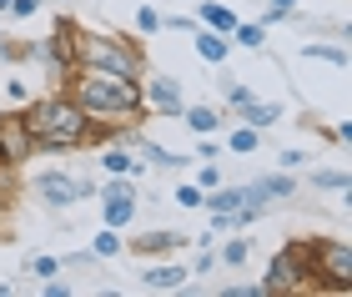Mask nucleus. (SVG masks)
Here are the masks:
<instances>
[{
  "label": "nucleus",
  "mask_w": 352,
  "mask_h": 297,
  "mask_svg": "<svg viewBox=\"0 0 352 297\" xmlns=\"http://www.w3.org/2000/svg\"><path fill=\"white\" fill-rule=\"evenodd\" d=\"M277 121H282L277 101H247L242 106V126H252V131H267V126H277Z\"/></svg>",
  "instance_id": "obj_13"
},
{
  "label": "nucleus",
  "mask_w": 352,
  "mask_h": 297,
  "mask_svg": "<svg viewBox=\"0 0 352 297\" xmlns=\"http://www.w3.org/2000/svg\"><path fill=\"white\" fill-rule=\"evenodd\" d=\"M25 116V126L30 136H36V146L41 151H71V146H91V116L76 106L71 91H60V96H45L36 101Z\"/></svg>",
  "instance_id": "obj_2"
},
{
  "label": "nucleus",
  "mask_w": 352,
  "mask_h": 297,
  "mask_svg": "<svg viewBox=\"0 0 352 297\" xmlns=\"http://www.w3.org/2000/svg\"><path fill=\"white\" fill-rule=\"evenodd\" d=\"M217 267V257H212V247H201V257H197V277H206V272H212Z\"/></svg>",
  "instance_id": "obj_37"
},
{
  "label": "nucleus",
  "mask_w": 352,
  "mask_h": 297,
  "mask_svg": "<svg viewBox=\"0 0 352 297\" xmlns=\"http://www.w3.org/2000/svg\"><path fill=\"white\" fill-rule=\"evenodd\" d=\"M197 186H201V192L221 186V171H217V162H201V171H197Z\"/></svg>",
  "instance_id": "obj_28"
},
{
  "label": "nucleus",
  "mask_w": 352,
  "mask_h": 297,
  "mask_svg": "<svg viewBox=\"0 0 352 297\" xmlns=\"http://www.w3.org/2000/svg\"><path fill=\"white\" fill-rule=\"evenodd\" d=\"M141 162L146 166H156V171H186L191 166V156H182V151H166V146H141Z\"/></svg>",
  "instance_id": "obj_14"
},
{
  "label": "nucleus",
  "mask_w": 352,
  "mask_h": 297,
  "mask_svg": "<svg viewBox=\"0 0 352 297\" xmlns=\"http://www.w3.org/2000/svg\"><path fill=\"white\" fill-rule=\"evenodd\" d=\"M30 192L41 197V207H51V212H66V207H76V177L71 171H41L36 182H30Z\"/></svg>",
  "instance_id": "obj_8"
},
{
  "label": "nucleus",
  "mask_w": 352,
  "mask_h": 297,
  "mask_svg": "<svg viewBox=\"0 0 352 297\" xmlns=\"http://www.w3.org/2000/svg\"><path fill=\"white\" fill-rule=\"evenodd\" d=\"M302 56H307V60H327V66H347V51H342V45H302Z\"/></svg>",
  "instance_id": "obj_22"
},
{
  "label": "nucleus",
  "mask_w": 352,
  "mask_h": 297,
  "mask_svg": "<svg viewBox=\"0 0 352 297\" xmlns=\"http://www.w3.org/2000/svg\"><path fill=\"white\" fill-rule=\"evenodd\" d=\"M6 91H10V101H25V96H30V86L21 81V76H10V81H6Z\"/></svg>",
  "instance_id": "obj_35"
},
{
  "label": "nucleus",
  "mask_w": 352,
  "mask_h": 297,
  "mask_svg": "<svg viewBox=\"0 0 352 297\" xmlns=\"http://www.w3.org/2000/svg\"><path fill=\"white\" fill-rule=\"evenodd\" d=\"M257 142H262V131H252V126H236V131L227 136L232 156H236V151H242V156H252V151H257Z\"/></svg>",
  "instance_id": "obj_23"
},
{
  "label": "nucleus",
  "mask_w": 352,
  "mask_h": 297,
  "mask_svg": "<svg viewBox=\"0 0 352 297\" xmlns=\"http://www.w3.org/2000/svg\"><path fill=\"white\" fill-rule=\"evenodd\" d=\"M247 257H252V242L247 237H232L227 247H221V262H227V267H242Z\"/></svg>",
  "instance_id": "obj_25"
},
{
  "label": "nucleus",
  "mask_w": 352,
  "mask_h": 297,
  "mask_svg": "<svg viewBox=\"0 0 352 297\" xmlns=\"http://www.w3.org/2000/svg\"><path fill=\"white\" fill-rule=\"evenodd\" d=\"M76 71H111V76H136L146 71V60L131 41L106 36V30H76Z\"/></svg>",
  "instance_id": "obj_3"
},
{
  "label": "nucleus",
  "mask_w": 352,
  "mask_h": 297,
  "mask_svg": "<svg viewBox=\"0 0 352 297\" xmlns=\"http://www.w3.org/2000/svg\"><path fill=\"white\" fill-rule=\"evenodd\" d=\"M141 101H146L151 111H162V116H182L186 111V101H182V91H176L171 76H151V81L141 86Z\"/></svg>",
  "instance_id": "obj_9"
},
{
  "label": "nucleus",
  "mask_w": 352,
  "mask_h": 297,
  "mask_svg": "<svg viewBox=\"0 0 352 297\" xmlns=\"http://www.w3.org/2000/svg\"><path fill=\"white\" fill-rule=\"evenodd\" d=\"M25 156H36V136H30L21 111H6V116H0V162L21 166Z\"/></svg>",
  "instance_id": "obj_6"
},
{
  "label": "nucleus",
  "mask_w": 352,
  "mask_h": 297,
  "mask_svg": "<svg viewBox=\"0 0 352 297\" xmlns=\"http://www.w3.org/2000/svg\"><path fill=\"white\" fill-rule=\"evenodd\" d=\"M36 10H41V0H10L6 6V15H15V21H30Z\"/></svg>",
  "instance_id": "obj_29"
},
{
  "label": "nucleus",
  "mask_w": 352,
  "mask_h": 297,
  "mask_svg": "<svg viewBox=\"0 0 352 297\" xmlns=\"http://www.w3.org/2000/svg\"><path fill=\"white\" fill-rule=\"evenodd\" d=\"M60 262H66V267H91V262H96V252H66Z\"/></svg>",
  "instance_id": "obj_36"
},
{
  "label": "nucleus",
  "mask_w": 352,
  "mask_h": 297,
  "mask_svg": "<svg viewBox=\"0 0 352 297\" xmlns=\"http://www.w3.org/2000/svg\"><path fill=\"white\" fill-rule=\"evenodd\" d=\"M101 171H111V177H131V171H136V156L126 151V146H106V151H101Z\"/></svg>",
  "instance_id": "obj_17"
},
{
  "label": "nucleus",
  "mask_w": 352,
  "mask_h": 297,
  "mask_svg": "<svg viewBox=\"0 0 352 297\" xmlns=\"http://www.w3.org/2000/svg\"><path fill=\"white\" fill-rule=\"evenodd\" d=\"M312 186H317V192H347V186H352V177H347V171L342 166H327V171H312Z\"/></svg>",
  "instance_id": "obj_19"
},
{
  "label": "nucleus",
  "mask_w": 352,
  "mask_h": 297,
  "mask_svg": "<svg viewBox=\"0 0 352 297\" xmlns=\"http://www.w3.org/2000/svg\"><path fill=\"white\" fill-rule=\"evenodd\" d=\"M201 207H212V212H236V207H242V186H212Z\"/></svg>",
  "instance_id": "obj_18"
},
{
  "label": "nucleus",
  "mask_w": 352,
  "mask_h": 297,
  "mask_svg": "<svg viewBox=\"0 0 352 297\" xmlns=\"http://www.w3.org/2000/svg\"><path fill=\"white\" fill-rule=\"evenodd\" d=\"M227 41L247 45V51H262V45H267V25H242V21H236V30H232Z\"/></svg>",
  "instance_id": "obj_20"
},
{
  "label": "nucleus",
  "mask_w": 352,
  "mask_h": 297,
  "mask_svg": "<svg viewBox=\"0 0 352 297\" xmlns=\"http://www.w3.org/2000/svg\"><path fill=\"white\" fill-rule=\"evenodd\" d=\"M136 30H141V36H156V30H166V15L156 6H141L136 10Z\"/></svg>",
  "instance_id": "obj_24"
},
{
  "label": "nucleus",
  "mask_w": 352,
  "mask_h": 297,
  "mask_svg": "<svg viewBox=\"0 0 352 297\" xmlns=\"http://www.w3.org/2000/svg\"><path fill=\"white\" fill-rule=\"evenodd\" d=\"M277 162H282V171H297L302 162H307V151H282V156H277Z\"/></svg>",
  "instance_id": "obj_34"
},
{
  "label": "nucleus",
  "mask_w": 352,
  "mask_h": 297,
  "mask_svg": "<svg viewBox=\"0 0 352 297\" xmlns=\"http://www.w3.org/2000/svg\"><path fill=\"white\" fill-rule=\"evenodd\" d=\"M227 51H232L227 36H217V30H197V56H201V60L221 66V60H227Z\"/></svg>",
  "instance_id": "obj_15"
},
{
  "label": "nucleus",
  "mask_w": 352,
  "mask_h": 297,
  "mask_svg": "<svg viewBox=\"0 0 352 297\" xmlns=\"http://www.w3.org/2000/svg\"><path fill=\"white\" fill-rule=\"evenodd\" d=\"M121 247H126V242L116 237V227H106L101 237L91 242V252H96V262H111V257H121Z\"/></svg>",
  "instance_id": "obj_21"
},
{
  "label": "nucleus",
  "mask_w": 352,
  "mask_h": 297,
  "mask_svg": "<svg viewBox=\"0 0 352 297\" xmlns=\"http://www.w3.org/2000/svg\"><path fill=\"white\" fill-rule=\"evenodd\" d=\"M101 217H106V227H126L136 217V186H131V177H111L106 182V192H101Z\"/></svg>",
  "instance_id": "obj_7"
},
{
  "label": "nucleus",
  "mask_w": 352,
  "mask_h": 297,
  "mask_svg": "<svg viewBox=\"0 0 352 297\" xmlns=\"http://www.w3.org/2000/svg\"><path fill=\"white\" fill-rule=\"evenodd\" d=\"M166 30H197V21L191 15H166Z\"/></svg>",
  "instance_id": "obj_38"
},
{
  "label": "nucleus",
  "mask_w": 352,
  "mask_h": 297,
  "mask_svg": "<svg viewBox=\"0 0 352 297\" xmlns=\"http://www.w3.org/2000/svg\"><path fill=\"white\" fill-rule=\"evenodd\" d=\"M292 6H297V0H267V21H287Z\"/></svg>",
  "instance_id": "obj_31"
},
{
  "label": "nucleus",
  "mask_w": 352,
  "mask_h": 297,
  "mask_svg": "<svg viewBox=\"0 0 352 297\" xmlns=\"http://www.w3.org/2000/svg\"><path fill=\"white\" fill-rule=\"evenodd\" d=\"M25 267L36 272V277H56V272H60V257H30Z\"/></svg>",
  "instance_id": "obj_27"
},
{
  "label": "nucleus",
  "mask_w": 352,
  "mask_h": 297,
  "mask_svg": "<svg viewBox=\"0 0 352 297\" xmlns=\"http://www.w3.org/2000/svg\"><path fill=\"white\" fill-rule=\"evenodd\" d=\"M227 297H267V287L262 283H236V287H227Z\"/></svg>",
  "instance_id": "obj_32"
},
{
  "label": "nucleus",
  "mask_w": 352,
  "mask_h": 297,
  "mask_svg": "<svg viewBox=\"0 0 352 297\" xmlns=\"http://www.w3.org/2000/svg\"><path fill=\"white\" fill-rule=\"evenodd\" d=\"M227 101H232V106H236V111H242V106H247V101H252V91H247V86H242V81H227Z\"/></svg>",
  "instance_id": "obj_30"
},
{
  "label": "nucleus",
  "mask_w": 352,
  "mask_h": 297,
  "mask_svg": "<svg viewBox=\"0 0 352 297\" xmlns=\"http://www.w3.org/2000/svg\"><path fill=\"white\" fill-rule=\"evenodd\" d=\"M182 121H186L197 136H212V131L221 126V111H212V106H191V111H182Z\"/></svg>",
  "instance_id": "obj_16"
},
{
  "label": "nucleus",
  "mask_w": 352,
  "mask_h": 297,
  "mask_svg": "<svg viewBox=\"0 0 352 297\" xmlns=\"http://www.w3.org/2000/svg\"><path fill=\"white\" fill-rule=\"evenodd\" d=\"M71 96L91 121H121V126H131V121H141V111H146L136 76L81 71V76H71Z\"/></svg>",
  "instance_id": "obj_1"
},
{
  "label": "nucleus",
  "mask_w": 352,
  "mask_h": 297,
  "mask_svg": "<svg viewBox=\"0 0 352 297\" xmlns=\"http://www.w3.org/2000/svg\"><path fill=\"white\" fill-rule=\"evenodd\" d=\"M262 287H267V292H277V297H287V292H307V287H312V237L287 242L282 252L272 257V267H267V277H262Z\"/></svg>",
  "instance_id": "obj_4"
},
{
  "label": "nucleus",
  "mask_w": 352,
  "mask_h": 297,
  "mask_svg": "<svg viewBox=\"0 0 352 297\" xmlns=\"http://www.w3.org/2000/svg\"><path fill=\"white\" fill-rule=\"evenodd\" d=\"M197 21H201L206 30H217V36H232V30H236V10L221 6V0H201V6H197Z\"/></svg>",
  "instance_id": "obj_11"
},
{
  "label": "nucleus",
  "mask_w": 352,
  "mask_h": 297,
  "mask_svg": "<svg viewBox=\"0 0 352 297\" xmlns=\"http://www.w3.org/2000/svg\"><path fill=\"white\" fill-rule=\"evenodd\" d=\"M131 247L141 257H166V252H176V247H186V237L182 232H146V237H136Z\"/></svg>",
  "instance_id": "obj_12"
},
{
  "label": "nucleus",
  "mask_w": 352,
  "mask_h": 297,
  "mask_svg": "<svg viewBox=\"0 0 352 297\" xmlns=\"http://www.w3.org/2000/svg\"><path fill=\"white\" fill-rule=\"evenodd\" d=\"M197 156H201V162H217V156H221V146L212 142V136H201V142H197Z\"/></svg>",
  "instance_id": "obj_33"
},
{
  "label": "nucleus",
  "mask_w": 352,
  "mask_h": 297,
  "mask_svg": "<svg viewBox=\"0 0 352 297\" xmlns=\"http://www.w3.org/2000/svg\"><path fill=\"white\" fill-rule=\"evenodd\" d=\"M171 197H176V207H186V212H197V207H201V201H206V192H201V186H197V182H186V186H176V192H171Z\"/></svg>",
  "instance_id": "obj_26"
},
{
  "label": "nucleus",
  "mask_w": 352,
  "mask_h": 297,
  "mask_svg": "<svg viewBox=\"0 0 352 297\" xmlns=\"http://www.w3.org/2000/svg\"><path fill=\"white\" fill-rule=\"evenodd\" d=\"M186 267H171V262H156V267L141 272V287L146 292H176V287H186Z\"/></svg>",
  "instance_id": "obj_10"
},
{
  "label": "nucleus",
  "mask_w": 352,
  "mask_h": 297,
  "mask_svg": "<svg viewBox=\"0 0 352 297\" xmlns=\"http://www.w3.org/2000/svg\"><path fill=\"white\" fill-rule=\"evenodd\" d=\"M6 6H10V0H0V10H6Z\"/></svg>",
  "instance_id": "obj_39"
},
{
  "label": "nucleus",
  "mask_w": 352,
  "mask_h": 297,
  "mask_svg": "<svg viewBox=\"0 0 352 297\" xmlns=\"http://www.w3.org/2000/svg\"><path fill=\"white\" fill-rule=\"evenodd\" d=\"M312 287L327 292H352V247L342 237L312 242Z\"/></svg>",
  "instance_id": "obj_5"
}]
</instances>
